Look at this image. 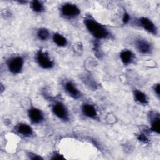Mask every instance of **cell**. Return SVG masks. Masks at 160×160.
Segmentation results:
<instances>
[{
  "label": "cell",
  "mask_w": 160,
  "mask_h": 160,
  "mask_svg": "<svg viewBox=\"0 0 160 160\" xmlns=\"http://www.w3.org/2000/svg\"><path fill=\"white\" fill-rule=\"evenodd\" d=\"M64 89L69 96L74 99H78L82 96V94L76 86L71 81H66L63 84Z\"/></svg>",
  "instance_id": "cell-9"
},
{
  "label": "cell",
  "mask_w": 160,
  "mask_h": 160,
  "mask_svg": "<svg viewBox=\"0 0 160 160\" xmlns=\"http://www.w3.org/2000/svg\"><path fill=\"white\" fill-rule=\"evenodd\" d=\"M36 59L38 65L44 69H51L54 66V61L46 51L39 49L36 54Z\"/></svg>",
  "instance_id": "cell-4"
},
{
  "label": "cell",
  "mask_w": 160,
  "mask_h": 160,
  "mask_svg": "<svg viewBox=\"0 0 160 160\" xmlns=\"http://www.w3.org/2000/svg\"><path fill=\"white\" fill-rule=\"evenodd\" d=\"M30 6L31 9L36 13H41L44 10V6L43 3L38 0L32 1L30 2Z\"/></svg>",
  "instance_id": "cell-16"
},
{
  "label": "cell",
  "mask_w": 160,
  "mask_h": 160,
  "mask_svg": "<svg viewBox=\"0 0 160 160\" xmlns=\"http://www.w3.org/2000/svg\"><path fill=\"white\" fill-rule=\"evenodd\" d=\"M136 23L146 31L154 36L158 34V28L156 24L148 18L141 17L137 19Z\"/></svg>",
  "instance_id": "cell-7"
},
{
  "label": "cell",
  "mask_w": 160,
  "mask_h": 160,
  "mask_svg": "<svg viewBox=\"0 0 160 160\" xmlns=\"http://www.w3.org/2000/svg\"><path fill=\"white\" fill-rule=\"evenodd\" d=\"M129 20H130L129 14L127 12H124V14L122 16V21L123 24H128L129 22Z\"/></svg>",
  "instance_id": "cell-21"
},
{
  "label": "cell",
  "mask_w": 160,
  "mask_h": 160,
  "mask_svg": "<svg viewBox=\"0 0 160 160\" xmlns=\"http://www.w3.org/2000/svg\"><path fill=\"white\" fill-rule=\"evenodd\" d=\"M53 114L59 119L64 122L69 120V115L66 106L61 101L55 102L51 107Z\"/></svg>",
  "instance_id": "cell-5"
},
{
  "label": "cell",
  "mask_w": 160,
  "mask_h": 160,
  "mask_svg": "<svg viewBox=\"0 0 160 160\" xmlns=\"http://www.w3.org/2000/svg\"><path fill=\"white\" fill-rule=\"evenodd\" d=\"M52 41L58 46L62 48L67 46L68 42L67 39L58 32H55L52 35Z\"/></svg>",
  "instance_id": "cell-15"
},
{
  "label": "cell",
  "mask_w": 160,
  "mask_h": 160,
  "mask_svg": "<svg viewBox=\"0 0 160 160\" xmlns=\"http://www.w3.org/2000/svg\"><path fill=\"white\" fill-rule=\"evenodd\" d=\"M61 15L66 19H74L81 14L80 9L74 4L66 2L60 7Z\"/></svg>",
  "instance_id": "cell-2"
},
{
  "label": "cell",
  "mask_w": 160,
  "mask_h": 160,
  "mask_svg": "<svg viewBox=\"0 0 160 160\" xmlns=\"http://www.w3.org/2000/svg\"><path fill=\"white\" fill-rule=\"evenodd\" d=\"M15 129L18 134L24 137H30L33 134V130L32 128L26 123L20 122L18 124Z\"/></svg>",
  "instance_id": "cell-12"
},
{
  "label": "cell",
  "mask_w": 160,
  "mask_h": 160,
  "mask_svg": "<svg viewBox=\"0 0 160 160\" xmlns=\"http://www.w3.org/2000/svg\"><path fill=\"white\" fill-rule=\"evenodd\" d=\"M28 156L29 157V158L30 159H32V160H42V159H43V158L41 156L34 154L31 152H28Z\"/></svg>",
  "instance_id": "cell-19"
},
{
  "label": "cell",
  "mask_w": 160,
  "mask_h": 160,
  "mask_svg": "<svg viewBox=\"0 0 160 160\" xmlns=\"http://www.w3.org/2000/svg\"><path fill=\"white\" fill-rule=\"evenodd\" d=\"M36 36L39 40L42 41H45L49 38L50 33L46 28H41L38 29L36 32Z\"/></svg>",
  "instance_id": "cell-17"
},
{
  "label": "cell",
  "mask_w": 160,
  "mask_h": 160,
  "mask_svg": "<svg viewBox=\"0 0 160 160\" xmlns=\"http://www.w3.org/2000/svg\"><path fill=\"white\" fill-rule=\"evenodd\" d=\"M81 112L84 116L93 119L98 118V111L95 106L89 103H84L81 106Z\"/></svg>",
  "instance_id": "cell-11"
},
{
  "label": "cell",
  "mask_w": 160,
  "mask_h": 160,
  "mask_svg": "<svg viewBox=\"0 0 160 160\" xmlns=\"http://www.w3.org/2000/svg\"><path fill=\"white\" fill-rule=\"evenodd\" d=\"M138 139L139 141H141V142H143L144 144H147L149 142V139H148V136L144 132L143 133H140L138 136Z\"/></svg>",
  "instance_id": "cell-18"
},
{
  "label": "cell",
  "mask_w": 160,
  "mask_h": 160,
  "mask_svg": "<svg viewBox=\"0 0 160 160\" xmlns=\"http://www.w3.org/2000/svg\"><path fill=\"white\" fill-rule=\"evenodd\" d=\"M149 121L151 125V131L159 134L160 128H159V121H160V116L159 113L157 111H151L148 114Z\"/></svg>",
  "instance_id": "cell-10"
},
{
  "label": "cell",
  "mask_w": 160,
  "mask_h": 160,
  "mask_svg": "<svg viewBox=\"0 0 160 160\" xmlns=\"http://www.w3.org/2000/svg\"><path fill=\"white\" fill-rule=\"evenodd\" d=\"M51 159H65L63 155L61 154L58 152H54L51 158Z\"/></svg>",
  "instance_id": "cell-20"
},
{
  "label": "cell",
  "mask_w": 160,
  "mask_h": 160,
  "mask_svg": "<svg viewBox=\"0 0 160 160\" xmlns=\"http://www.w3.org/2000/svg\"><path fill=\"white\" fill-rule=\"evenodd\" d=\"M119 57L122 62L126 66L132 63L134 59V54L129 49H124L121 51L119 54Z\"/></svg>",
  "instance_id": "cell-13"
},
{
  "label": "cell",
  "mask_w": 160,
  "mask_h": 160,
  "mask_svg": "<svg viewBox=\"0 0 160 160\" xmlns=\"http://www.w3.org/2000/svg\"><path fill=\"white\" fill-rule=\"evenodd\" d=\"M18 2H19V4H25L28 3V2L26 1H18Z\"/></svg>",
  "instance_id": "cell-23"
},
{
  "label": "cell",
  "mask_w": 160,
  "mask_h": 160,
  "mask_svg": "<svg viewBox=\"0 0 160 160\" xmlns=\"http://www.w3.org/2000/svg\"><path fill=\"white\" fill-rule=\"evenodd\" d=\"M134 46L137 51L142 54L149 55L152 54L153 47L152 44L142 38H138L134 40Z\"/></svg>",
  "instance_id": "cell-6"
},
{
  "label": "cell",
  "mask_w": 160,
  "mask_h": 160,
  "mask_svg": "<svg viewBox=\"0 0 160 160\" xmlns=\"http://www.w3.org/2000/svg\"><path fill=\"white\" fill-rule=\"evenodd\" d=\"M84 24L89 32L97 40L106 39L111 37L109 29L91 16L84 19Z\"/></svg>",
  "instance_id": "cell-1"
},
{
  "label": "cell",
  "mask_w": 160,
  "mask_h": 160,
  "mask_svg": "<svg viewBox=\"0 0 160 160\" xmlns=\"http://www.w3.org/2000/svg\"><path fill=\"white\" fill-rule=\"evenodd\" d=\"M28 115L31 122L34 124H41L44 120V116L42 111L36 107H31L28 110Z\"/></svg>",
  "instance_id": "cell-8"
},
{
  "label": "cell",
  "mask_w": 160,
  "mask_h": 160,
  "mask_svg": "<svg viewBox=\"0 0 160 160\" xmlns=\"http://www.w3.org/2000/svg\"><path fill=\"white\" fill-rule=\"evenodd\" d=\"M153 91L154 92V93L156 94V96L158 97V98H159V94H160V90H159V83H156L155 84H154L153 87H152Z\"/></svg>",
  "instance_id": "cell-22"
},
{
  "label": "cell",
  "mask_w": 160,
  "mask_h": 160,
  "mask_svg": "<svg viewBox=\"0 0 160 160\" xmlns=\"http://www.w3.org/2000/svg\"><path fill=\"white\" fill-rule=\"evenodd\" d=\"M24 59L21 56L11 57L7 61V67L9 71L12 74H19L24 67Z\"/></svg>",
  "instance_id": "cell-3"
},
{
  "label": "cell",
  "mask_w": 160,
  "mask_h": 160,
  "mask_svg": "<svg viewBox=\"0 0 160 160\" xmlns=\"http://www.w3.org/2000/svg\"><path fill=\"white\" fill-rule=\"evenodd\" d=\"M133 96L134 100L142 105L146 106L149 103L147 95L139 89H134L133 91Z\"/></svg>",
  "instance_id": "cell-14"
}]
</instances>
